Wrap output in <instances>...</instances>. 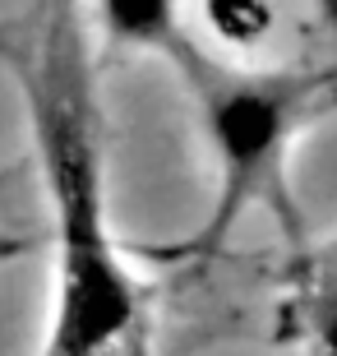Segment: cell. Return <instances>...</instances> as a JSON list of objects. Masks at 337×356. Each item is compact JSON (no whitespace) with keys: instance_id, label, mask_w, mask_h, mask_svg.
<instances>
[{"instance_id":"cell-5","label":"cell","mask_w":337,"mask_h":356,"mask_svg":"<svg viewBox=\"0 0 337 356\" xmlns=\"http://www.w3.org/2000/svg\"><path fill=\"white\" fill-rule=\"evenodd\" d=\"M204 38L222 56H249L277 28V5L272 0H195Z\"/></svg>"},{"instance_id":"cell-2","label":"cell","mask_w":337,"mask_h":356,"mask_svg":"<svg viewBox=\"0 0 337 356\" xmlns=\"http://www.w3.org/2000/svg\"><path fill=\"white\" fill-rule=\"evenodd\" d=\"M167 65L195 102L199 134L213 158V209L199 232L148 254L167 264H208L254 209L272 213L286 245L300 241L305 218L291 195V158L319 120L337 116V60L272 70L213 51L195 33Z\"/></svg>"},{"instance_id":"cell-1","label":"cell","mask_w":337,"mask_h":356,"mask_svg":"<svg viewBox=\"0 0 337 356\" xmlns=\"http://www.w3.org/2000/svg\"><path fill=\"white\" fill-rule=\"evenodd\" d=\"M0 60L24 92L51 209V315L38 356H143L153 305L106 209V120L79 0H33L0 28Z\"/></svg>"},{"instance_id":"cell-4","label":"cell","mask_w":337,"mask_h":356,"mask_svg":"<svg viewBox=\"0 0 337 356\" xmlns=\"http://www.w3.org/2000/svg\"><path fill=\"white\" fill-rule=\"evenodd\" d=\"M102 38L116 51H139L171 60L195 28L185 24V0H88Z\"/></svg>"},{"instance_id":"cell-6","label":"cell","mask_w":337,"mask_h":356,"mask_svg":"<svg viewBox=\"0 0 337 356\" xmlns=\"http://www.w3.org/2000/svg\"><path fill=\"white\" fill-rule=\"evenodd\" d=\"M310 19L324 60H337V0H310Z\"/></svg>"},{"instance_id":"cell-3","label":"cell","mask_w":337,"mask_h":356,"mask_svg":"<svg viewBox=\"0 0 337 356\" xmlns=\"http://www.w3.org/2000/svg\"><path fill=\"white\" fill-rule=\"evenodd\" d=\"M272 333L296 356H337V232L291 241L277 273Z\"/></svg>"}]
</instances>
